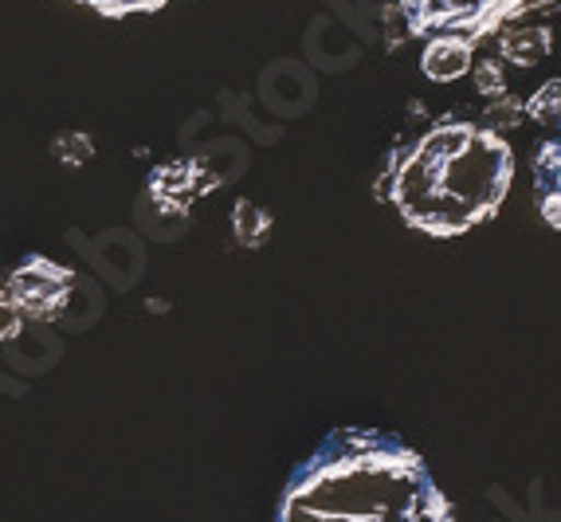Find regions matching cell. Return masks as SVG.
Instances as JSON below:
<instances>
[{
    "mask_svg": "<svg viewBox=\"0 0 561 522\" xmlns=\"http://www.w3.org/2000/svg\"><path fill=\"white\" fill-rule=\"evenodd\" d=\"M412 36L421 39H479L495 32L518 12L542 4V0H397Z\"/></svg>",
    "mask_w": 561,
    "mask_h": 522,
    "instance_id": "3957f363",
    "label": "cell"
},
{
    "mask_svg": "<svg viewBox=\"0 0 561 522\" xmlns=\"http://www.w3.org/2000/svg\"><path fill=\"white\" fill-rule=\"evenodd\" d=\"M79 4L103 12V16H111V20H122V16H134V12H158L169 0H79Z\"/></svg>",
    "mask_w": 561,
    "mask_h": 522,
    "instance_id": "8992f818",
    "label": "cell"
},
{
    "mask_svg": "<svg viewBox=\"0 0 561 522\" xmlns=\"http://www.w3.org/2000/svg\"><path fill=\"white\" fill-rule=\"evenodd\" d=\"M24 330V315L9 303V295L0 291V342H12V338Z\"/></svg>",
    "mask_w": 561,
    "mask_h": 522,
    "instance_id": "52a82bcc",
    "label": "cell"
},
{
    "mask_svg": "<svg viewBox=\"0 0 561 522\" xmlns=\"http://www.w3.org/2000/svg\"><path fill=\"white\" fill-rule=\"evenodd\" d=\"M471 64V44L468 39H451V36H440V39H428L424 47V75L428 79H459V75L468 71Z\"/></svg>",
    "mask_w": 561,
    "mask_h": 522,
    "instance_id": "5b68a950",
    "label": "cell"
},
{
    "mask_svg": "<svg viewBox=\"0 0 561 522\" xmlns=\"http://www.w3.org/2000/svg\"><path fill=\"white\" fill-rule=\"evenodd\" d=\"M515 181V154L491 126L440 122L401 149L385 173V196L409 228L463 236L491 220Z\"/></svg>",
    "mask_w": 561,
    "mask_h": 522,
    "instance_id": "7a4b0ae2",
    "label": "cell"
},
{
    "mask_svg": "<svg viewBox=\"0 0 561 522\" xmlns=\"http://www.w3.org/2000/svg\"><path fill=\"white\" fill-rule=\"evenodd\" d=\"M272 522H456V514L401 436L337 429L290 472Z\"/></svg>",
    "mask_w": 561,
    "mask_h": 522,
    "instance_id": "6da1fadb",
    "label": "cell"
},
{
    "mask_svg": "<svg viewBox=\"0 0 561 522\" xmlns=\"http://www.w3.org/2000/svg\"><path fill=\"white\" fill-rule=\"evenodd\" d=\"M76 287V275L67 268H59L56 260H44V256H32L24 260L4 283V295L24 318H39V322H51V318L64 315L67 298Z\"/></svg>",
    "mask_w": 561,
    "mask_h": 522,
    "instance_id": "277c9868",
    "label": "cell"
}]
</instances>
